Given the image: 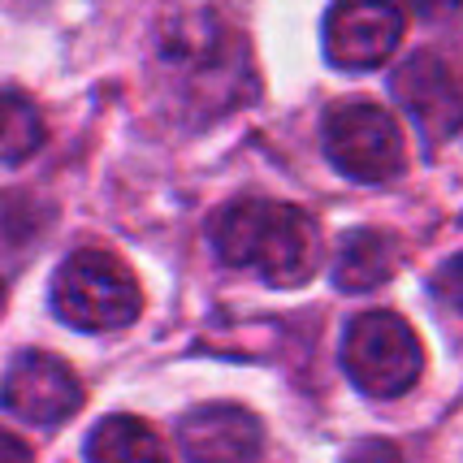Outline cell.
Instances as JSON below:
<instances>
[{"label":"cell","instance_id":"2","mask_svg":"<svg viewBox=\"0 0 463 463\" xmlns=\"http://www.w3.org/2000/svg\"><path fill=\"white\" fill-rule=\"evenodd\" d=\"M208 239L230 269H247L269 286H303L317 269V225L282 200H234L217 208Z\"/></svg>","mask_w":463,"mask_h":463},{"label":"cell","instance_id":"7","mask_svg":"<svg viewBox=\"0 0 463 463\" xmlns=\"http://www.w3.org/2000/svg\"><path fill=\"white\" fill-rule=\"evenodd\" d=\"M394 100L429 139H450L463 130V70L438 52H416L394 70Z\"/></svg>","mask_w":463,"mask_h":463},{"label":"cell","instance_id":"13","mask_svg":"<svg viewBox=\"0 0 463 463\" xmlns=\"http://www.w3.org/2000/svg\"><path fill=\"white\" fill-rule=\"evenodd\" d=\"M433 286H438V295H442V299L463 317V251H459V256H450V260L438 269Z\"/></svg>","mask_w":463,"mask_h":463},{"label":"cell","instance_id":"10","mask_svg":"<svg viewBox=\"0 0 463 463\" xmlns=\"http://www.w3.org/2000/svg\"><path fill=\"white\" fill-rule=\"evenodd\" d=\"M399 264V242L382 230H351L334 251V282L343 290H373L390 282Z\"/></svg>","mask_w":463,"mask_h":463},{"label":"cell","instance_id":"14","mask_svg":"<svg viewBox=\"0 0 463 463\" xmlns=\"http://www.w3.org/2000/svg\"><path fill=\"white\" fill-rule=\"evenodd\" d=\"M420 18H429V22H438V18H450L455 9H463V0H407Z\"/></svg>","mask_w":463,"mask_h":463},{"label":"cell","instance_id":"6","mask_svg":"<svg viewBox=\"0 0 463 463\" xmlns=\"http://www.w3.org/2000/svg\"><path fill=\"white\" fill-rule=\"evenodd\" d=\"M403 43V9L394 0H334L325 18V57L338 70H373Z\"/></svg>","mask_w":463,"mask_h":463},{"label":"cell","instance_id":"4","mask_svg":"<svg viewBox=\"0 0 463 463\" xmlns=\"http://www.w3.org/2000/svg\"><path fill=\"white\" fill-rule=\"evenodd\" d=\"M424 368L420 338L394 312H364L343 334V373L368 399H399Z\"/></svg>","mask_w":463,"mask_h":463},{"label":"cell","instance_id":"12","mask_svg":"<svg viewBox=\"0 0 463 463\" xmlns=\"http://www.w3.org/2000/svg\"><path fill=\"white\" fill-rule=\"evenodd\" d=\"M43 143V121L18 91H5V161L18 165L26 161Z\"/></svg>","mask_w":463,"mask_h":463},{"label":"cell","instance_id":"9","mask_svg":"<svg viewBox=\"0 0 463 463\" xmlns=\"http://www.w3.org/2000/svg\"><path fill=\"white\" fill-rule=\"evenodd\" d=\"M178 442L186 459H256L264 450V429L247 407L208 403L178 420Z\"/></svg>","mask_w":463,"mask_h":463},{"label":"cell","instance_id":"11","mask_svg":"<svg viewBox=\"0 0 463 463\" xmlns=\"http://www.w3.org/2000/svg\"><path fill=\"white\" fill-rule=\"evenodd\" d=\"M87 459H104V463H143V459H161V438L139 420V416H104L91 438L82 446Z\"/></svg>","mask_w":463,"mask_h":463},{"label":"cell","instance_id":"1","mask_svg":"<svg viewBox=\"0 0 463 463\" xmlns=\"http://www.w3.org/2000/svg\"><path fill=\"white\" fill-rule=\"evenodd\" d=\"M156 52L161 70L195 113H225L239 100H251L247 48L213 5L191 0L169 9L156 31Z\"/></svg>","mask_w":463,"mask_h":463},{"label":"cell","instance_id":"8","mask_svg":"<svg viewBox=\"0 0 463 463\" xmlns=\"http://www.w3.org/2000/svg\"><path fill=\"white\" fill-rule=\"evenodd\" d=\"M5 407L26 424L52 429L82 407V385L65 360L48 351H22L5 373Z\"/></svg>","mask_w":463,"mask_h":463},{"label":"cell","instance_id":"5","mask_svg":"<svg viewBox=\"0 0 463 463\" xmlns=\"http://www.w3.org/2000/svg\"><path fill=\"white\" fill-rule=\"evenodd\" d=\"M325 156L351 182H385L407 165L403 130L377 104H338L325 113Z\"/></svg>","mask_w":463,"mask_h":463},{"label":"cell","instance_id":"3","mask_svg":"<svg viewBox=\"0 0 463 463\" xmlns=\"http://www.w3.org/2000/svg\"><path fill=\"white\" fill-rule=\"evenodd\" d=\"M143 295L130 269L109 251H74L52 278V312L70 329L82 334H109L126 329L139 317Z\"/></svg>","mask_w":463,"mask_h":463}]
</instances>
